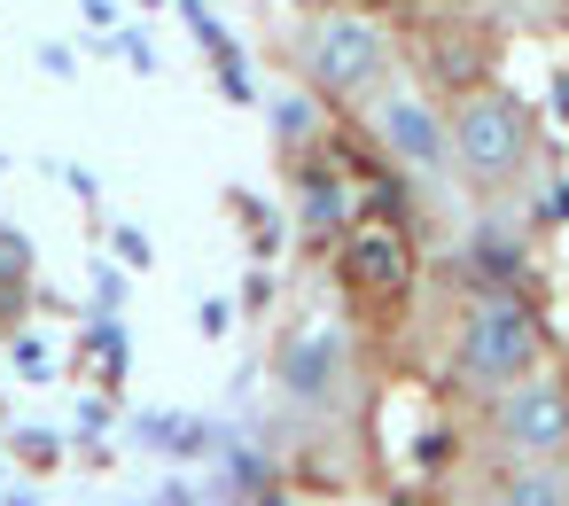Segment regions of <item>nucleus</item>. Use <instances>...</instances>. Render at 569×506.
I'll list each match as a JSON object with an SVG mask.
<instances>
[{
  "mask_svg": "<svg viewBox=\"0 0 569 506\" xmlns=\"http://www.w3.org/2000/svg\"><path fill=\"white\" fill-rule=\"evenodd\" d=\"M297 79L320 94V102H375L390 79H398V48L375 17H312L297 32Z\"/></svg>",
  "mask_w": 569,
  "mask_h": 506,
  "instance_id": "f257e3e1",
  "label": "nucleus"
},
{
  "mask_svg": "<svg viewBox=\"0 0 569 506\" xmlns=\"http://www.w3.org/2000/svg\"><path fill=\"white\" fill-rule=\"evenodd\" d=\"M538 358H546V335H538V320H530V304L515 289H483L452 327V374L468 389H483V397L522 382V374H538Z\"/></svg>",
  "mask_w": 569,
  "mask_h": 506,
  "instance_id": "f03ea898",
  "label": "nucleus"
},
{
  "mask_svg": "<svg viewBox=\"0 0 569 506\" xmlns=\"http://www.w3.org/2000/svg\"><path fill=\"white\" fill-rule=\"evenodd\" d=\"M445 133H452V164L468 180H515L530 156H538V125H530V102L507 94V87H476L445 110Z\"/></svg>",
  "mask_w": 569,
  "mask_h": 506,
  "instance_id": "7ed1b4c3",
  "label": "nucleus"
},
{
  "mask_svg": "<svg viewBox=\"0 0 569 506\" xmlns=\"http://www.w3.org/2000/svg\"><path fill=\"white\" fill-rule=\"evenodd\" d=\"M367 141L382 149L390 172H406V180H421V188H437V180L452 172L445 110H437V94H421V87H406V79H390V87L367 102Z\"/></svg>",
  "mask_w": 569,
  "mask_h": 506,
  "instance_id": "20e7f679",
  "label": "nucleus"
},
{
  "mask_svg": "<svg viewBox=\"0 0 569 506\" xmlns=\"http://www.w3.org/2000/svg\"><path fill=\"white\" fill-rule=\"evenodd\" d=\"M491 444L499 459H569V389L546 374L491 389Z\"/></svg>",
  "mask_w": 569,
  "mask_h": 506,
  "instance_id": "39448f33",
  "label": "nucleus"
},
{
  "mask_svg": "<svg viewBox=\"0 0 569 506\" xmlns=\"http://www.w3.org/2000/svg\"><path fill=\"white\" fill-rule=\"evenodd\" d=\"M281 397L289 405H305V413H328L336 397H343V382H351V335L336 327V320H312V327H297L289 343H281Z\"/></svg>",
  "mask_w": 569,
  "mask_h": 506,
  "instance_id": "423d86ee",
  "label": "nucleus"
},
{
  "mask_svg": "<svg viewBox=\"0 0 569 506\" xmlns=\"http://www.w3.org/2000/svg\"><path fill=\"white\" fill-rule=\"evenodd\" d=\"M483 506H569V459H499Z\"/></svg>",
  "mask_w": 569,
  "mask_h": 506,
  "instance_id": "0eeeda50",
  "label": "nucleus"
}]
</instances>
